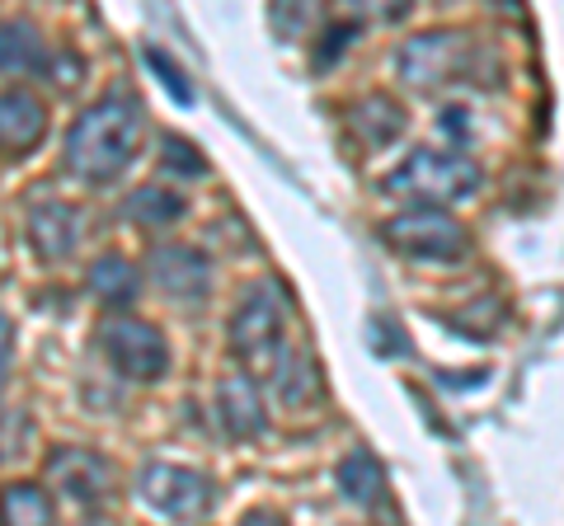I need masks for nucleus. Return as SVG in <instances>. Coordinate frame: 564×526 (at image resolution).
<instances>
[{"instance_id":"1","label":"nucleus","mask_w":564,"mask_h":526,"mask_svg":"<svg viewBox=\"0 0 564 526\" xmlns=\"http://www.w3.org/2000/svg\"><path fill=\"white\" fill-rule=\"evenodd\" d=\"M137 136H141V109L128 95H109L90 103L66 132V165L90 184H109L118 179L128 161L137 155Z\"/></svg>"},{"instance_id":"2","label":"nucleus","mask_w":564,"mask_h":526,"mask_svg":"<svg viewBox=\"0 0 564 526\" xmlns=\"http://www.w3.org/2000/svg\"><path fill=\"white\" fill-rule=\"evenodd\" d=\"M480 184H485V169L475 165L470 155L429 151V146H419L400 169L386 174V193H391V198H410L423 207L466 202Z\"/></svg>"},{"instance_id":"3","label":"nucleus","mask_w":564,"mask_h":526,"mask_svg":"<svg viewBox=\"0 0 564 526\" xmlns=\"http://www.w3.org/2000/svg\"><path fill=\"white\" fill-rule=\"evenodd\" d=\"M282 315H288V306H282V292H278L273 277H263V283H254L250 292H245L236 315H231V348H236V358L273 366L278 353L288 348V339H282Z\"/></svg>"},{"instance_id":"4","label":"nucleus","mask_w":564,"mask_h":526,"mask_svg":"<svg viewBox=\"0 0 564 526\" xmlns=\"http://www.w3.org/2000/svg\"><path fill=\"white\" fill-rule=\"evenodd\" d=\"M475 57H480V47H475L466 33L437 29V33H414V39L395 52V66L414 90H433V85H447L452 76H462Z\"/></svg>"},{"instance_id":"5","label":"nucleus","mask_w":564,"mask_h":526,"mask_svg":"<svg viewBox=\"0 0 564 526\" xmlns=\"http://www.w3.org/2000/svg\"><path fill=\"white\" fill-rule=\"evenodd\" d=\"M99 348L104 358L128 381H161L165 366H170V348H165V335L147 320H132V315H113V320L99 325Z\"/></svg>"},{"instance_id":"6","label":"nucleus","mask_w":564,"mask_h":526,"mask_svg":"<svg viewBox=\"0 0 564 526\" xmlns=\"http://www.w3.org/2000/svg\"><path fill=\"white\" fill-rule=\"evenodd\" d=\"M381 231H386V244H391V250L410 254V259H437V263L462 259L466 244H470L466 226L456 217H447L443 207H414V212L386 221Z\"/></svg>"},{"instance_id":"7","label":"nucleus","mask_w":564,"mask_h":526,"mask_svg":"<svg viewBox=\"0 0 564 526\" xmlns=\"http://www.w3.org/2000/svg\"><path fill=\"white\" fill-rule=\"evenodd\" d=\"M137 489H141V498H147V507H155V513L170 517V522L198 517L212 503V484L198 475V470L170 465V461H151L147 470H141Z\"/></svg>"},{"instance_id":"8","label":"nucleus","mask_w":564,"mask_h":526,"mask_svg":"<svg viewBox=\"0 0 564 526\" xmlns=\"http://www.w3.org/2000/svg\"><path fill=\"white\" fill-rule=\"evenodd\" d=\"M47 480L57 484V494H66L70 503H99V498H109V489H113V470L95 451L62 447L47 456Z\"/></svg>"},{"instance_id":"9","label":"nucleus","mask_w":564,"mask_h":526,"mask_svg":"<svg viewBox=\"0 0 564 526\" xmlns=\"http://www.w3.org/2000/svg\"><path fill=\"white\" fill-rule=\"evenodd\" d=\"M151 277L161 283L165 296L193 306V302H203L212 287V263H207V254L193 250V244H161V250L151 254Z\"/></svg>"},{"instance_id":"10","label":"nucleus","mask_w":564,"mask_h":526,"mask_svg":"<svg viewBox=\"0 0 564 526\" xmlns=\"http://www.w3.org/2000/svg\"><path fill=\"white\" fill-rule=\"evenodd\" d=\"M29 244L43 263L66 259L80 244V212L70 202H57V198L29 207Z\"/></svg>"},{"instance_id":"11","label":"nucleus","mask_w":564,"mask_h":526,"mask_svg":"<svg viewBox=\"0 0 564 526\" xmlns=\"http://www.w3.org/2000/svg\"><path fill=\"white\" fill-rule=\"evenodd\" d=\"M217 414H221V428L231 437H263L269 432V414H263V395H259V381L245 376V372H231L221 376L217 385Z\"/></svg>"},{"instance_id":"12","label":"nucleus","mask_w":564,"mask_h":526,"mask_svg":"<svg viewBox=\"0 0 564 526\" xmlns=\"http://www.w3.org/2000/svg\"><path fill=\"white\" fill-rule=\"evenodd\" d=\"M47 132V109L29 90H6L0 99V142L6 155H29Z\"/></svg>"},{"instance_id":"13","label":"nucleus","mask_w":564,"mask_h":526,"mask_svg":"<svg viewBox=\"0 0 564 526\" xmlns=\"http://www.w3.org/2000/svg\"><path fill=\"white\" fill-rule=\"evenodd\" d=\"M334 480H339V494L362 507V513H372V507L386 503V470L372 451H352L339 461V470H334Z\"/></svg>"},{"instance_id":"14","label":"nucleus","mask_w":564,"mask_h":526,"mask_svg":"<svg viewBox=\"0 0 564 526\" xmlns=\"http://www.w3.org/2000/svg\"><path fill=\"white\" fill-rule=\"evenodd\" d=\"M273 391L282 395V405H311L315 395H321V372H315V362L306 348H282L278 362H273Z\"/></svg>"},{"instance_id":"15","label":"nucleus","mask_w":564,"mask_h":526,"mask_svg":"<svg viewBox=\"0 0 564 526\" xmlns=\"http://www.w3.org/2000/svg\"><path fill=\"white\" fill-rule=\"evenodd\" d=\"M0 66H6V76H33V72H43V62H47V43H43V33L33 29L29 20H6V33H0Z\"/></svg>"},{"instance_id":"16","label":"nucleus","mask_w":564,"mask_h":526,"mask_svg":"<svg viewBox=\"0 0 564 526\" xmlns=\"http://www.w3.org/2000/svg\"><path fill=\"white\" fill-rule=\"evenodd\" d=\"M137 287H141V277L128 259H118V254H104L95 269H90V292L99 296L104 306H132L137 302Z\"/></svg>"},{"instance_id":"17","label":"nucleus","mask_w":564,"mask_h":526,"mask_svg":"<svg viewBox=\"0 0 564 526\" xmlns=\"http://www.w3.org/2000/svg\"><path fill=\"white\" fill-rule=\"evenodd\" d=\"M352 128H358L372 146H386V142H395V136L404 132V113H400V103H391L386 95H372V99L358 103V113H352Z\"/></svg>"},{"instance_id":"18","label":"nucleus","mask_w":564,"mask_h":526,"mask_svg":"<svg viewBox=\"0 0 564 526\" xmlns=\"http://www.w3.org/2000/svg\"><path fill=\"white\" fill-rule=\"evenodd\" d=\"M184 193H174V188H137L132 198H128V217L141 221V226H170V221H180L184 217Z\"/></svg>"},{"instance_id":"19","label":"nucleus","mask_w":564,"mask_h":526,"mask_svg":"<svg viewBox=\"0 0 564 526\" xmlns=\"http://www.w3.org/2000/svg\"><path fill=\"white\" fill-rule=\"evenodd\" d=\"M52 498L39 484H10L6 489V526H52Z\"/></svg>"},{"instance_id":"20","label":"nucleus","mask_w":564,"mask_h":526,"mask_svg":"<svg viewBox=\"0 0 564 526\" xmlns=\"http://www.w3.org/2000/svg\"><path fill=\"white\" fill-rule=\"evenodd\" d=\"M358 39V24H348V20H339V24H329L325 33H321V47H315V72H325V66H334L348 52V43Z\"/></svg>"},{"instance_id":"21","label":"nucleus","mask_w":564,"mask_h":526,"mask_svg":"<svg viewBox=\"0 0 564 526\" xmlns=\"http://www.w3.org/2000/svg\"><path fill=\"white\" fill-rule=\"evenodd\" d=\"M147 62H151V72H155V76H161V85H165V90L174 95V103H193V90H188V80H184V72H180V66H174V62L165 57V52H161V47H147Z\"/></svg>"},{"instance_id":"22","label":"nucleus","mask_w":564,"mask_h":526,"mask_svg":"<svg viewBox=\"0 0 564 526\" xmlns=\"http://www.w3.org/2000/svg\"><path fill=\"white\" fill-rule=\"evenodd\" d=\"M161 151H165V169H174V174H188V179H198V174L207 169V165L198 161V151H193L184 136H165Z\"/></svg>"},{"instance_id":"23","label":"nucleus","mask_w":564,"mask_h":526,"mask_svg":"<svg viewBox=\"0 0 564 526\" xmlns=\"http://www.w3.org/2000/svg\"><path fill=\"white\" fill-rule=\"evenodd\" d=\"M306 6H292V10H273V24L282 29V33H296V29H302L306 24Z\"/></svg>"},{"instance_id":"24","label":"nucleus","mask_w":564,"mask_h":526,"mask_svg":"<svg viewBox=\"0 0 564 526\" xmlns=\"http://www.w3.org/2000/svg\"><path fill=\"white\" fill-rule=\"evenodd\" d=\"M240 526H288V522H282L273 507H254V513H245V517H240Z\"/></svg>"},{"instance_id":"25","label":"nucleus","mask_w":564,"mask_h":526,"mask_svg":"<svg viewBox=\"0 0 564 526\" xmlns=\"http://www.w3.org/2000/svg\"><path fill=\"white\" fill-rule=\"evenodd\" d=\"M466 109H443V132H452V136H466Z\"/></svg>"},{"instance_id":"26","label":"nucleus","mask_w":564,"mask_h":526,"mask_svg":"<svg viewBox=\"0 0 564 526\" xmlns=\"http://www.w3.org/2000/svg\"><path fill=\"white\" fill-rule=\"evenodd\" d=\"M80 526H113L109 517H90V522H80Z\"/></svg>"}]
</instances>
